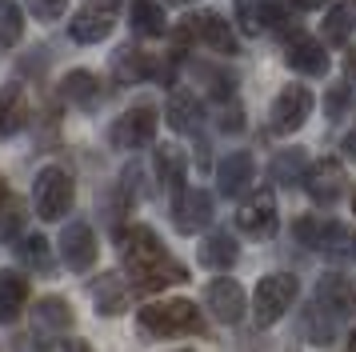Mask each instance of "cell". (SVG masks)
<instances>
[{"label":"cell","mask_w":356,"mask_h":352,"mask_svg":"<svg viewBox=\"0 0 356 352\" xmlns=\"http://www.w3.org/2000/svg\"><path fill=\"white\" fill-rule=\"evenodd\" d=\"M116 248H120V260L129 269V285L140 288V292H164V288L188 280V269L164 248V240L152 228H145V224L116 228Z\"/></svg>","instance_id":"6da1fadb"},{"label":"cell","mask_w":356,"mask_h":352,"mask_svg":"<svg viewBox=\"0 0 356 352\" xmlns=\"http://www.w3.org/2000/svg\"><path fill=\"white\" fill-rule=\"evenodd\" d=\"M136 320H140V328H145L148 336H161V340H168V336L204 333L200 308H196L193 301H184V296H172V301H152V304H145V308L136 312Z\"/></svg>","instance_id":"7a4b0ae2"},{"label":"cell","mask_w":356,"mask_h":352,"mask_svg":"<svg viewBox=\"0 0 356 352\" xmlns=\"http://www.w3.org/2000/svg\"><path fill=\"white\" fill-rule=\"evenodd\" d=\"M72 200H76V184H72V176L60 168V164H49V168H40L36 173V184H33V208L40 221L56 224L60 216L72 212Z\"/></svg>","instance_id":"3957f363"},{"label":"cell","mask_w":356,"mask_h":352,"mask_svg":"<svg viewBox=\"0 0 356 352\" xmlns=\"http://www.w3.org/2000/svg\"><path fill=\"white\" fill-rule=\"evenodd\" d=\"M296 292H300V285H296L292 272H268V276H260L257 288H252V320H257V328L276 324L292 308Z\"/></svg>","instance_id":"277c9868"},{"label":"cell","mask_w":356,"mask_h":352,"mask_svg":"<svg viewBox=\"0 0 356 352\" xmlns=\"http://www.w3.org/2000/svg\"><path fill=\"white\" fill-rule=\"evenodd\" d=\"M116 20H120V0H84L68 24V36L76 45H100L113 36Z\"/></svg>","instance_id":"5b68a950"},{"label":"cell","mask_w":356,"mask_h":352,"mask_svg":"<svg viewBox=\"0 0 356 352\" xmlns=\"http://www.w3.org/2000/svg\"><path fill=\"white\" fill-rule=\"evenodd\" d=\"M108 141H113V148H124V152H132V148H148V144L156 141V109H129L124 116H116L113 128H108Z\"/></svg>","instance_id":"8992f818"},{"label":"cell","mask_w":356,"mask_h":352,"mask_svg":"<svg viewBox=\"0 0 356 352\" xmlns=\"http://www.w3.org/2000/svg\"><path fill=\"white\" fill-rule=\"evenodd\" d=\"M236 224H241L244 237L252 240H268L276 237V228H280V212H276V196L268 189H257L248 200L241 205L236 212Z\"/></svg>","instance_id":"52a82bcc"},{"label":"cell","mask_w":356,"mask_h":352,"mask_svg":"<svg viewBox=\"0 0 356 352\" xmlns=\"http://www.w3.org/2000/svg\"><path fill=\"white\" fill-rule=\"evenodd\" d=\"M308 112H312V93H308L305 84H284L280 93H276L273 109H268V125L273 132H296V128L308 120Z\"/></svg>","instance_id":"ba28073f"},{"label":"cell","mask_w":356,"mask_h":352,"mask_svg":"<svg viewBox=\"0 0 356 352\" xmlns=\"http://www.w3.org/2000/svg\"><path fill=\"white\" fill-rule=\"evenodd\" d=\"M180 36H184V40H200L204 48L225 52V56L236 52V32H232V24H228L220 13H200V16H193V20H184Z\"/></svg>","instance_id":"9c48e42d"},{"label":"cell","mask_w":356,"mask_h":352,"mask_svg":"<svg viewBox=\"0 0 356 352\" xmlns=\"http://www.w3.org/2000/svg\"><path fill=\"white\" fill-rule=\"evenodd\" d=\"M316 304L337 320L356 317V276H348V272H324L316 280Z\"/></svg>","instance_id":"30bf717a"},{"label":"cell","mask_w":356,"mask_h":352,"mask_svg":"<svg viewBox=\"0 0 356 352\" xmlns=\"http://www.w3.org/2000/svg\"><path fill=\"white\" fill-rule=\"evenodd\" d=\"M305 189L316 205H337L340 196H344V189H348V173H344V164L337 157H321L308 168Z\"/></svg>","instance_id":"8fae6325"},{"label":"cell","mask_w":356,"mask_h":352,"mask_svg":"<svg viewBox=\"0 0 356 352\" xmlns=\"http://www.w3.org/2000/svg\"><path fill=\"white\" fill-rule=\"evenodd\" d=\"M60 260L68 272H88L97 264V232L84 221H72L60 232Z\"/></svg>","instance_id":"7c38bea8"},{"label":"cell","mask_w":356,"mask_h":352,"mask_svg":"<svg viewBox=\"0 0 356 352\" xmlns=\"http://www.w3.org/2000/svg\"><path fill=\"white\" fill-rule=\"evenodd\" d=\"M204 304H209V312L220 324H236L244 317V308H248V296H244V288L236 280H228V276H216L209 280L204 288Z\"/></svg>","instance_id":"4fadbf2b"},{"label":"cell","mask_w":356,"mask_h":352,"mask_svg":"<svg viewBox=\"0 0 356 352\" xmlns=\"http://www.w3.org/2000/svg\"><path fill=\"white\" fill-rule=\"evenodd\" d=\"M172 224L180 232H200L212 224V196L204 189H180L172 196Z\"/></svg>","instance_id":"5bb4252c"},{"label":"cell","mask_w":356,"mask_h":352,"mask_svg":"<svg viewBox=\"0 0 356 352\" xmlns=\"http://www.w3.org/2000/svg\"><path fill=\"white\" fill-rule=\"evenodd\" d=\"M60 96H65L68 104H76L81 112H92V109H100L104 88H100V77H92L88 68H72L60 80Z\"/></svg>","instance_id":"9a60e30c"},{"label":"cell","mask_w":356,"mask_h":352,"mask_svg":"<svg viewBox=\"0 0 356 352\" xmlns=\"http://www.w3.org/2000/svg\"><path fill=\"white\" fill-rule=\"evenodd\" d=\"M252 176H257V160L248 152H228L216 164V189H220V196H241L252 184Z\"/></svg>","instance_id":"2e32d148"},{"label":"cell","mask_w":356,"mask_h":352,"mask_svg":"<svg viewBox=\"0 0 356 352\" xmlns=\"http://www.w3.org/2000/svg\"><path fill=\"white\" fill-rule=\"evenodd\" d=\"M196 260H200L204 269H212V272H225V269H232V264L241 260V244H236V237H232V232L216 228V232H209V237L200 240V253H196Z\"/></svg>","instance_id":"e0dca14e"},{"label":"cell","mask_w":356,"mask_h":352,"mask_svg":"<svg viewBox=\"0 0 356 352\" xmlns=\"http://www.w3.org/2000/svg\"><path fill=\"white\" fill-rule=\"evenodd\" d=\"M284 56H289V68H296L300 77H324L328 72V52L312 36H292Z\"/></svg>","instance_id":"ac0fdd59"},{"label":"cell","mask_w":356,"mask_h":352,"mask_svg":"<svg viewBox=\"0 0 356 352\" xmlns=\"http://www.w3.org/2000/svg\"><path fill=\"white\" fill-rule=\"evenodd\" d=\"M236 20H241V29L248 36H264L273 24H292V20H284V13L273 0H236Z\"/></svg>","instance_id":"d6986e66"},{"label":"cell","mask_w":356,"mask_h":352,"mask_svg":"<svg viewBox=\"0 0 356 352\" xmlns=\"http://www.w3.org/2000/svg\"><path fill=\"white\" fill-rule=\"evenodd\" d=\"M164 120L177 128V132H200V125H204V104H200V96L188 93V88L172 93L168 96V109H164Z\"/></svg>","instance_id":"ffe728a7"},{"label":"cell","mask_w":356,"mask_h":352,"mask_svg":"<svg viewBox=\"0 0 356 352\" xmlns=\"http://www.w3.org/2000/svg\"><path fill=\"white\" fill-rule=\"evenodd\" d=\"M316 253L328 256V260H340V264H356V228L337 221H324V232L316 240Z\"/></svg>","instance_id":"44dd1931"},{"label":"cell","mask_w":356,"mask_h":352,"mask_svg":"<svg viewBox=\"0 0 356 352\" xmlns=\"http://www.w3.org/2000/svg\"><path fill=\"white\" fill-rule=\"evenodd\" d=\"M29 304V280L17 269H0V324H13Z\"/></svg>","instance_id":"7402d4cb"},{"label":"cell","mask_w":356,"mask_h":352,"mask_svg":"<svg viewBox=\"0 0 356 352\" xmlns=\"http://www.w3.org/2000/svg\"><path fill=\"white\" fill-rule=\"evenodd\" d=\"M88 296H92V304H97L104 317H113V312H124V304H129V285H124L116 272H104V276L92 280Z\"/></svg>","instance_id":"603a6c76"},{"label":"cell","mask_w":356,"mask_h":352,"mask_svg":"<svg viewBox=\"0 0 356 352\" xmlns=\"http://www.w3.org/2000/svg\"><path fill=\"white\" fill-rule=\"evenodd\" d=\"M113 77L120 80V84H140V80L156 77V64H152V56H145L140 48H120L113 56Z\"/></svg>","instance_id":"cb8c5ba5"},{"label":"cell","mask_w":356,"mask_h":352,"mask_svg":"<svg viewBox=\"0 0 356 352\" xmlns=\"http://www.w3.org/2000/svg\"><path fill=\"white\" fill-rule=\"evenodd\" d=\"M29 120V109H24V93H20V84H8L4 93H0V136L8 141V136H17L20 128Z\"/></svg>","instance_id":"d4e9b609"},{"label":"cell","mask_w":356,"mask_h":352,"mask_svg":"<svg viewBox=\"0 0 356 352\" xmlns=\"http://www.w3.org/2000/svg\"><path fill=\"white\" fill-rule=\"evenodd\" d=\"M308 168H312V164H308L305 148H284V152H276V160H273V180L284 184V189H292V184H305Z\"/></svg>","instance_id":"484cf974"},{"label":"cell","mask_w":356,"mask_h":352,"mask_svg":"<svg viewBox=\"0 0 356 352\" xmlns=\"http://www.w3.org/2000/svg\"><path fill=\"white\" fill-rule=\"evenodd\" d=\"M129 24H132V32H136V36H164V32H168L164 8L156 4V0H132Z\"/></svg>","instance_id":"4316f807"},{"label":"cell","mask_w":356,"mask_h":352,"mask_svg":"<svg viewBox=\"0 0 356 352\" xmlns=\"http://www.w3.org/2000/svg\"><path fill=\"white\" fill-rule=\"evenodd\" d=\"M17 256L33 272H52V248L40 232H24V237L17 240Z\"/></svg>","instance_id":"83f0119b"},{"label":"cell","mask_w":356,"mask_h":352,"mask_svg":"<svg viewBox=\"0 0 356 352\" xmlns=\"http://www.w3.org/2000/svg\"><path fill=\"white\" fill-rule=\"evenodd\" d=\"M156 176L172 189V196L184 189V157H180V148H172V144L156 148Z\"/></svg>","instance_id":"f1b7e54d"},{"label":"cell","mask_w":356,"mask_h":352,"mask_svg":"<svg viewBox=\"0 0 356 352\" xmlns=\"http://www.w3.org/2000/svg\"><path fill=\"white\" fill-rule=\"evenodd\" d=\"M353 29H356V13L348 4H332L328 16H324V40L328 45H348Z\"/></svg>","instance_id":"f546056e"},{"label":"cell","mask_w":356,"mask_h":352,"mask_svg":"<svg viewBox=\"0 0 356 352\" xmlns=\"http://www.w3.org/2000/svg\"><path fill=\"white\" fill-rule=\"evenodd\" d=\"M20 36H24V16L13 0H0V48H13L20 45Z\"/></svg>","instance_id":"4dcf8cb0"},{"label":"cell","mask_w":356,"mask_h":352,"mask_svg":"<svg viewBox=\"0 0 356 352\" xmlns=\"http://www.w3.org/2000/svg\"><path fill=\"white\" fill-rule=\"evenodd\" d=\"M36 320L44 328H72V308L60 296H44V301L36 304Z\"/></svg>","instance_id":"1f68e13d"},{"label":"cell","mask_w":356,"mask_h":352,"mask_svg":"<svg viewBox=\"0 0 356 352\" xmlns=\"http://www.w3.org/2000/svg\"><path fill=\"white\" fill-rule=\"evenodd\" d=\"M348 100H353L348 80H344V84H332V88L324 93V112H328V120H340V116H344V109H348Z\"/></svg>","instance_id":"d6a6232c"},{"label":"cell","mask_w":356,"mask_h":352,"mask_svg":"<svg viewBox=\"0 0 356 352\" xmlns=\"http://www.w3.org/2000/svg\"><path fill=\"white\" fill-rule=\"evenodd\" d=\"M29 4V13L36 16V20H44V24H52V20H60L68 8V0H24Z\"/></svg>","instance_id":"836d02e7"},{"label":"cell","mask_w":356,"mask_h":352,"mask_svg":"<svg viewBox=\"0 0 356 352\" xmlns=\"http://www.w3.org/2000/svg\"><path fill=\"white\" fill-rule=\"evenodd\" d=\"M344 80H356V48H348L344 56Z\"/></svg>","instance_id":"e575fe53"},{"label":"cell","mask_w":356,"mask_h":352,"mask_svg":"<svg viewBox=\"0 0 356 352\" xmlns=\"http://www.w3.org/2000/svg\"><path fill=\"white\" fill-rule=\"evenodd\" d=\"M344 152H348V160L356 164V128H348V136H344Z\"/></svg>","instance_id":"d590c367"},{"label":"cell","mask_w":356,"mask_h":352,"mask_svg":"<svg viewBox=\"0 0 356 352\" xmlns=\"http://www.w3.org/2000/svg\"><path fill=\"white\" fill-rule=\"evenodd\" d=\"M292 4H296V8H300V13H312V8H324V4H328V0H292Z\"/></svg>","instance_id":"8d00e7d4"},{"label":"cell","mask_w":356,"mask_h":352,"mask_svg":"<svg viewBox=\"0 0 356 352\" xmlns=\"http://www.w3.org/2000/svg\"><path fill=\"white\" fill-rule=\"evenodd\" d=\"M60 352H92V344H88V340H68Z\"/></svg>","instance_id":"74e56055"},{"label":"cell","mask_w":356,"mask_h":352,"mask_svg":"<svg viewBox=\"0 0 356 352\" xmlns=\"http://www.w3.org/2000/svg\"><path fill=\"white\" fill-rule=\"evenodd\" d=\"M4 200H8V189H4V180H0V208H4Z\"/></svg>","instance_id":"f35d334b"},{"label":"cell","mask_w":356,"mask_h":352,"mask_svg":"<svg viewBox=\"0 0 356 352\" xmlns=\"http://www.w3.org/2000/svg\"><path fill=\"white\" fill-rule=\"evenodd\" d=\"M348 352H356V328L348 333Z\"/></svg>","instance_id":"ab89813d"},{"label":"cell","mask_w":356,"mask_h":352,"mask_svg":"<svg viewBox=\"0 0 356 352\" xmlns=\"http://www.w3.org/2000/svg\"><path fill=\"white\" fill-rule=\"evenodd\" d=\"M172 4H188V0H172Z\"/></svg>","instance_id":"60d3db41"},{"label":"cell","mask_w":356,"mask_h":352,"mask_svg":"<svg viewBox=\"0 0 356 352\" xmlns=\"http://www.w3.org/2000/svg\"><path fill=\"white\" fill-rule=\"evenodd\" d=\"M353 212H356V196H353Z\"/></svg>","instance_id":"b9f144b4"},{"label":"cell","mask_w":356,"mask_h":352,"mask_svg":"<svg viewBox=\"0 0 356 352\" xmlns=\"http://www.w3.org/2000/svg\"><path fill=\"white\" fill-rule=\"evenodd\" d=\"M353 4H356V0H353Z\"/></svg>","instance_id":"7bdbcfd3"}]
</instances>
